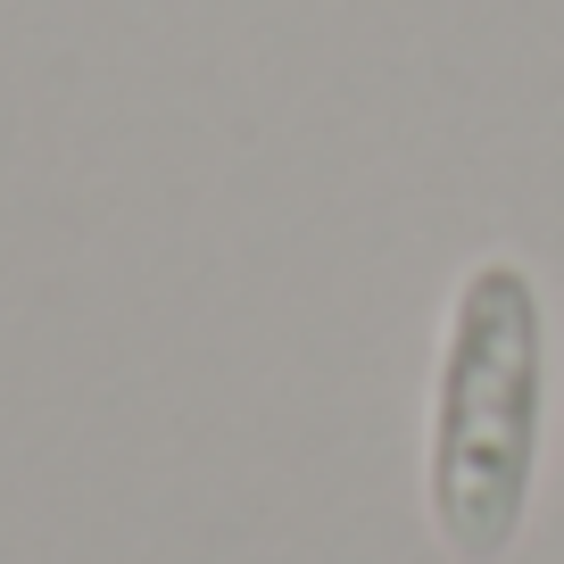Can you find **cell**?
I'll return each mask as SVG.
<instances>
[{
  "label": "cell",
  "mask_w": 564,
  "mask_h": 564,
  "mask_svg": "<svg viewBox=\"0 0 564 564\" xmlns=\"http://www.w3.org/2000/svg\"><path fill=\"white\" fill-rule=\"evenodd\" d=\"M556 406L547 291L523 258H474L448 291L432 432H423V507L457 564H498L523 540Z\"/></svg>",
  "instance_id": "1"
}]
</instances>
